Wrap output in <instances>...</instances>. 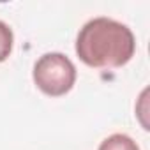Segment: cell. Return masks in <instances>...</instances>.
<instances>
[{
	"instance_id": "cell-1",
	"label": "cell",
	"mask_w": 150,
	"mask_h": 150,
	"mask_svg": "<svg viewBox=\"0 0 150 150\" xmlns=\"http://www.w3.org/2000/svg\"><path fill=\"white\" fill-rule=\"evenodd\" d=\"M136 51L132 30L111 18L87 21L76 37V55L88 67H122Z\"/></svg>"
},
{
	"instance_id": "cell-3",
	"label": "cell",
	"mask_w": 150,
	"mask_h": 150,
	"mask_svg": "<svg viewBox=\"0 0 150 150\" xmlns=\"http://www.w3.org/2000/svg\"><path fill=\"white\" fill-rule=\"evenodd\" d=\"M97 150H139V146L131 136L117 132V134H111L106 139H103Z\"/></svg>"
},
{
	"instance_id": "cell-4",
	"label": "cell",
	"mask_w": 150,
	"mask_h": 150,
	"mask_svg": "<svg viewBox=\"0 0 150 150\" xmlns=\"http://www.w3.org/2000/svg\"><path fill=\"white\" fill-rule=\"evenodd\" d=\"M13 44H14V34L9 28L7 23H4L0 20V62H4L9 58L11 51H13Z\"/></svg>"
},
{
	"instance_id": "cell-2",
	"label": "cell",
	"mask_w": 150,
	"mask_h": 150,
	"mask_svg": "<svg viewBox=\"0 0 150 150\" xmlns=\"http://www.w3.org/2000/svg\"><path fill=\"white\" fill-rule=\"evenodd\" d=\"M32 78L41 92L51 97H60L65 96L76 83V67L64 53L51 51L37 58Z\"/></svg>"
}]
</instances>
